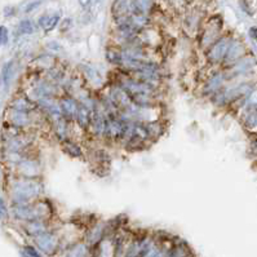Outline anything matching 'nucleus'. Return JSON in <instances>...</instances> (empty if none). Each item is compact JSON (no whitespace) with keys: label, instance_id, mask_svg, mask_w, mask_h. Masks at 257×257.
Wrapping results in <instances>:
<instances>
[{"label":"nucleus","instance_id":"obj_15","mask_svg":"<svg viewBox=\"0 0 257 257\" xmlns=\"http://www.w3.org/2000/svg\"><path fill=\"white\" fill-rule=\"evenodd\" d=\"M13 110H17V111H22V112H30L31 110L34 109V105L26 98H16L13 100L12 105H11Z\"/></svg>","mask_w":257,"mask_h":257},{"label":"nucleus","instance_id":"obj_16","mask_svg":"<svg viewBox=\"0 0 257 257\" xmlns=\"http://www.w3.org/2000/svg\"><path fill=\"white\" fill-rule=\"evenodd\" d=\"M198 26H199V16H198V13H189V15L185 17V28H186V31L197 30Z\"/></svg>","mask_w":257,"mask_h":257},{"label":"nucleus","instance_id":"obj_19","mask_svg":"<svg viewBox=\"0 0 257 257\" xmlns=\"http://www.w3.org/2000/svg\"><path fill=\"white\" fill-rule=\"evenodd\" d=\"M10 40V31L6 26H0V46H6Z\"/></svg>","mask_w":257,"mask_h":257},{"label":"nucleus","instance_id":"obj_11","mask_svg":"<svg viewBox=\"0 0 257 257\" xmlns=\"http://www.w3.org/2000/svg\"><path fill=\"white\" fill-rule=\"evenodd\" d=\"M10 120L12 125L22 127V125H26L30 121V118H29V112L17 111V110L12 109L10 112Z\"/></svg>","mask_w":257,"mask_h":257},{"label":"nucleus","instance_id":"obj_6","mask_svg":"<svg viewBox=\"0 0 257 257\" xmlns=\"http://www.w3.org/2000/svg\"><path fill=\"white\" fill-rule=\"evenodd\" d=\"M58 22H60V16L58 15H43L39 19V26L48 33V31L55 30Z\"/></svg>","mask_w":257,"mask_h":257},{"label":"nucleus","instance_id":"obj_23","mask_svg":"<svg viewBox=\"0 0 257 257\" xmlns=\"http://www.w3.org/2000/svg\"><path fill=\"white\" fill-rule=\"evenodd\" d=\"M40 4H42L40 2H34V3H30L28 7H26V12H31L35 7H39Z\"/></svg>","mask_w":257,"mask_h":257},{"label":"nucleus","instance_id":"obj_21","mask_svg":"<svg viewBox=\"0 0 257 257\" xmlns=\"http://www.w3.org/2000/svg\"><path fill=\"white\" fill-rule=\"evenodd\" d=\"M8 218V207L6 204V200L0 198V220L4 221Z\"/></svg>","mask_w":257,"mask_h":257},{"label":"nucleus","instance_id":"obj_13","mask_svg":"<svg viewBox=\"0 0 257 257\" xmlns=\"http://www.w3.org/2000/svg\"><path fill=\"white\" fill-rule=\"evenodd\" d=\"M106 58L110 64L112 65H123V53L120 49L115 48V47H109L106 49Z\"/></svg>","mask_w":257,"mask_h":257},{"label":"nucleus","instance_id":"obj_4","mask_svg":"<svg viewBox=\"0 0 257 257\" xmlns=\"http://www.w3.org/2000/svg\"><path fill=\"white\" fill-rule=\"evenodd\" d=\"M220 29H221V22L218 24V21H213V20H211L207 30L203 33L202 46L207 47L209 46V44H213V43L216 42V38L218 37Z\"/></svg>","mask_w":257,"mask_h":257},{"label":"nucleus","instance_id":"obj_20","mask_svg":"<svg viewBox=\"0 0 257 257\" xmlns=\"http://www.w3.org/2000/svg\"><path fill=\"white\" fill-rule=\"evenodd\" d=\"M244 124L249 128V130H251V128H256V112H249V114L247 115V118H245Z\"/></svg>","mask_w":257,"mask_h":257},{"label":"nucleus","instance_id":"obj_5","mask_svg":"<svg viewBox=\"0 0 257 257\" xmlns=\"http://www.w3.org/2000/svg\"><path fill=\"white\" fill-rule=\"evenodd\" d=\"M89 127L92 128V134L96 136L103 135V130H105V115L101 114L100 111H94L91 116V123Z\"/></svg>","mask_w":257,"mask_h":257},{"label":"nucleus","instance_id":"obj_7","mask_svg":"<svg viewBox=\"0 0 257 257\" xmlns=\"http://www.w3.org/2000/svg\"><path fill=\"white\" fill-rule=\"evenodd\" d=\"M13 73H15V62L12 60L6 62L2 67V73H0V82L4 87H8L12 82Z\"/></svg>","mask_w":257,"mask_h":257},{"label":"nucleus","instance_id":"obj_18","mask_svg":"<svg viewBox=\"0 0 257 257\" xmlns=\"http://www.w3.org/2000/svg\"><path fill=\"white\" fill-rule=\"evenodd\" d=\"M222 82H224V76L221 75V74H216L215 76H212L211 80L208 82V85H207L208 91L215 92V93L216 92H218V89H220Z\"/></svg>","mask_w":257,"mask_h":257},{"label":"nucleus","instance_id":"obj_25","mask_svg":"<svg viewBox=\"0 0 257 257\" xmlns=\"http://www.w3.org/2000/svg\"><path fill=\"white\" fill-rule=\"evenodd\" d=\"M148 257H162V254H161V252H153V253L149 254Z\"/></svg>","mask_w":257,"mask_h":257},{"label":"nucleus","instance_id":"obj_1","mask_svg":"<svg viewBox=\"0 0 257 257\" xmlns=\"http://www.w3.org/2000/svg\"><path fill=\"white\" fill-rule=\"evenodd\" d=\"M227 46H229V40H226L225 38L216 40L207 52V58H208L209 62L211 64H218V62L224 60L225 55H226Z\"/></svg>","mask_w":257,"mask_h":257},{"label":"nucleus","instance_id":"obj_9","mask_svg":"<svg viewBox=\"0 0 257 257\" xmlns=\"http://www.w3.org/2000/svg\"><path fill=\"white\" fill-rule=\"evenodd\" d=\"M91 116L92 112L91 110L88 109L87 106H79L78 111H76L75 119L79 123V125L82 128L89 127V123H91Z\"/></svg>","mask_w":257,"mask_h":257},{"label":"nucleus","instance_id":"obj_10","mask_svg":"<svg viewBox=\"0 0 257 257\" xmlns=\"http://www.w3.org/2000/svg\"><path fill=\"white\" fill-rule=\"evenodd\" d=\"M112 13H114L116 21L130 17V3L128 2H116L112 4Z\"/></svg>","mask_w":257,"mask_h":257},{"label":"nucleus","instance_id":"obj_17","mask_svg":"<svg viewBox=\"0 0 257 257\" xmlns=\"http://www.w3.org/2000/svg\"><path fill=\"white\" fill-rule=\"evenodd\" d=\"M17 30L22 35H30V34L35 33V24L31 20H22L19 24Z\"/></svg>","mask_w":257,"mask_h":257},{"label":"nucleus","instance_id":"obj_12","mask_svg":"<svg viewBox=\"0 0 257 257\" xmlns=\"http://www.w3.org/2000/svg\"><path fill=\"white\" fill-rule=\"evenodd\" d=\"M145 128H146V132H148L149 139H158V137L163 134V131H164L161 121H157V120L145 123Z\"/></svg>","mask_w":257,"mask_h":257},{"label":"nucleus","instance_id":"obj_24","mask_svg":"<svg viewBox=\"0 0 257 257\" xmlns=\"http://www.w3.org/2000/svg\"><path fill=\"white\" fill-rule=\"evenodd\" d=\"M256 34H257L256 28H251V29H249V31H248V35H249V37H251L252 39H253V40H256V39H257Z\"/></svg>","mask_w":257,"mask_h":257},{"label":"nucleus","instance_id":"obj_14","mask_svg":"<svg viewBox=\"0 0 257 257\" xmlns=\"http://www.w3.org/2000/svg\"><path fill=\"white\" fill-rule=\"evenodd\" d=\"M62 150L73 158L83 157V152L80 146L76 145L75 143H71V141H62Z\"/></svg>","mask_w":257,"mask_h":257},{"label":"nucleus","instance_id":"obj_2","mask_svg":"<svg viewBox=\"0 0 257 257\" xmlns=\"http://www.w3.org/2000/svg\"><path fill=\"white\" fill-rule=\"evenodd\" d=\"M244 53L245 48L243 46V43L239 42V40H231V42H229L226 55H225L224 60L226 62H230V64L238 62V60H240L244 56Z\"/></svg>","mask_w":257,"mask_h":257},{"label":"nucleus","instance_id":"obj_3","mask_svg":"<svg viewBox=\"0 0 257 257\" xmlns=\"http://www.w3.org/2000/svg\"><path fill=\"white\" fill-rule=\"evenodd\" d=\"M58 107H60L61 116H65L66 119H74L79 109V105L71 97H65L61 100Z\"/></svg>","mask_w":257,"mask_h":257},{"label":"nucleus","instance_id":"obj_22","mask_svg":"<svg viewBox=\"0 0 257 257\" xmlns=\"http://www.w3.org/2000/svg\"><path fill=\"white\" fill-rule=\"evenodd\" d=\"M25 252H26L30 257H42L39 252H38L34 247H31V245H26V247H25Z\"/></svg>","mask_w":257,"mask_h":257},{"label":"nucleus","instance_id":"obj_8","mask_svg":"<svg viewBox=\"0 0 257 257\" xmlns=\"http://www.w3.org/2000/svg\"><path fill=\"white\" fill-rule=\"evenodd\" d=\"M35 240H37L38 245L42 248L43 251L51 252L55 248V238L47 233H42L35 235Z\"/></svg>","mask_w":257,"mask_h":257}]
</instances>
